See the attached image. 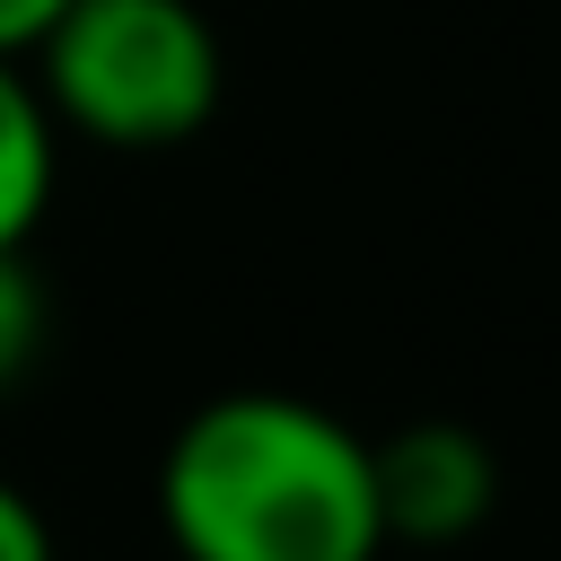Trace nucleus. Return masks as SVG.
<instances>
[{
	"instance_id": "f257e3e1",
	"label": "nucleus",
	"mask_w": 561,
	"mask_h": 561,
	"mask_svg": "<svg viewBox=\"0 0 561 561\" xmlns=\"http://www.w3.org/2000/svg\"><path fill=\"white\" fill-rule=\"evenodd\" d=\"M158 526L175 561H377L368 438L307 394L237 386L175 421L158 456Z\"/></svg>"
},
{
	"instance_id": "f03ea898",
	"label": "nucleus",
	"mask_w": 561,
	"mask_h": 561,
	"mask_svg": "<svg viewBox=\"0 0 561 561\" xmlns=\"http://www.w3.org/2000/svg\"><path fill=\"white\" fill-rule=\"evenodd\" d=\"M219 35L193 0H61L35 35V96L96 149H175L219 114Z\"/></svg>"
},
{
	"instance_id": "7ed1b4c3",
	"label": "nucleus",
	"mask_w": 561,
	"mask_h": 561,
	"mask_svg": "<svg viewBox=\"0 0 561 561\" xmlns=\"http://www.w3.org/2000/svg\"><path fill=\"white\" fill-rule=\"evenodd\" d=\"M368 473H377V517H386V543H465L491 508H500V456L482 430L465 421H412L394 438L368 447Z\"/></svg>"
},
{
	"instance_id": "20e7f679",
	"label": "nucleus",
	"mask_w": 561,
	"mask_h": 561,
	"mask_svg": "<svg viewBox=\"0 0 561 561\" xmlns=\"http://www.w3.org/2000/svg\"><path fill=\"white\" fill-rule=\"evenodd\" d=\"M53 184H61V123L44 114L26 53H0V254L35 237V219L53 210Z\"/></svg>"
},
{
	"instance_id": "39448f33",
	"label": "nucleus",
	"mask_w": 561,
	"mask_h": 561,
	"mask_svg": "<svg viewBox=\"0 0 561 561\" xmlns=\"http://www.w3.org/2000/svg\"><path fill=\"white\" fill-rule=\"evenodd\" d=\"M44 280L26 272V254H0V403L35 377V359H44Z\"/></svg>"
},
{
	"instance_id": "423d86ee",
	"label": "nucleus",
	"mask_w": 561,
	"mask_h": 561,
	"mask_svg": "<svg viewBox=\"0 0 561 561\" xmlns=\"http://www.w3.org/2000/svg\"><path fill=\"white\" fill-rule=\"evenodd\" d=\"M0 561H53V526L18 482H0Z\"/></svg>"
},
{
	"instance_id": "0eeeda50",
	"label": "nucleus",
	"mask_w": 561,
	"mask_h": 561,
	"mask_svg": "<svg viewBox=\"0 0 561 561\" xmlns=\"http://www.w3.org/2000/svg\"><path fill=\"white\" fill-rule=\"evenodd\" d=\"M61 18V0H0V53H35V35Z\"/></svg>"
}]
</instances>
